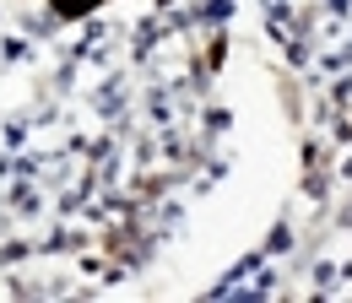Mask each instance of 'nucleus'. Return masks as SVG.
Listing matches in <instances>:
<instances>
[{"instance_id":"obj_1","label":"nucleus","mask_w":352,"mask_h":303,"mask_svg":"<svg viewBox=\"0 0 352 303\" xmlns=\"http://www.w3.org/2000/svg\"><path fill=\"white\" fill-rule=\"evenodd\" d=\"M92 5H98V0H54L60 16H76V11H92Z\"/></svg>"}]
</instances>
